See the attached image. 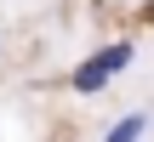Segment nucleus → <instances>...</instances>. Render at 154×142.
I'll use <instances>...</instances> for the list:
<instances>
[{
    "label": "nucleus",
    "instance_id": "1",
    "mask_svg": "<svg viewBox=\"0 0 154 142\" xmlns=\"http://www.w3.org/2000/svg\"><path fill=\"white\" fill-rule=\"evenodd\" d=\"M126 63H131V46H103L97 57H86V63L74 68V91H86V97H91V91H103Z\"/></svg>",
    "mask_w": 154,
    "mask_h": 142
},
{
    "label": "nucleus",
    "instance_id": "2",
    "mask_svg": "<svg viewBox=\"0 0 154 142\" xmlns=\"http://www.w3.org/2000/svg\"><path fill=\"white\" fill-rule=\"evenodd\" d=\"M143 125H149L143 114H126V120H114V131H109L103 142H143Z\"/></svg>",
    "mask_w": 154,
    "mask_h": 142
}]
</instances>
